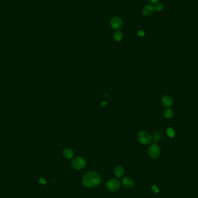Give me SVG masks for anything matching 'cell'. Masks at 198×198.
Listing matches in <instances>:
<instances>
[{"label":"cell","instance_id":"8","mask_svg":"<svg viewBox=\"0 0 198 198\" xmlns=\"http://www.w3.org/2000/svg\"><path fill=\"white\" fill-rule=\"evenodd\" d=\"M173 100L171 97L165 95L162 97V105L166 108H170L173 105Z\"/></svg>","mask_w":198,"mask_h":198},{"label":"cell","instance_id":"6","mask_svg":"<svg viewBox=\"0 0 198 198\" xmlns=\"http://www.w3.org/2000/svg\"><path fill=\"white\" fill-rule=\"evenodd\" d=\"M111 26L114 29H120L122 26V19L118 16H114L110 20Z\"/></svg>","mask_w":198,"mask_h":198},{"label":"cell","instance_id":"14","mask_svg":"<svg viewBox=\"0 0 198 198\" xmlns=\"http://www.w3.org/2000/svg\"><path fill=\"white\" fill-rule=\"evenodd\" d=\"M173 111L170 108H167L163 112V115L166 119H170L173 117Z\"/></svg>","mask_w":198,"mask_h":198},{"label":"cell","instance_id":"18","mask_svg":"<svg viewBox=\"0 0 198 198\" xmlns=\"http://www.w3.org/2000/svg\"><path fill=\"white\" fill-rule=\"evenodd\" d=\"M138 36H140V37H143V36H144V32L143 31H140L138 32Z\"/></svg>","mask_w":198,"mask_h":198},{"label":"cell","instance_id":"12","mask_svg":"<svg viewBox=\"0 0 198 198\" xmlns=\"http://www.w3.org/2000/svg\"><path fill=\"white\" fill-rule=\"evenodd\" d=\"M123 38V34L122 31H116L113 35V38L115 41L116 42H120L121 41Z\"/></svg>","mask_w":198,"mask_h":198},{"label":"cell","instance_id":"4","mask_svg":"<svg viewBox=\"0 0 198 198\" xmlns=\"http://www.w3.org/2000/svg\"><path fill=\"white\" fill-rule=\"evenodd\" d=\"M71 166L75 170H80L86 166V161L84 158L78 156L74 158L72 161Z\"/></svg>","mask_w":198,"mask_h":198},{"label":"cell","instance_id":"16","mask_svg":"<svg viewBox=\"0 0 198 198\" xmlns=\"http://www.w3.org/2000/svg\"><path fill=\"white\" fill-rule=\"evenodd\" d=\"M163 5L161 3H158L155 5L154 9L157 11H161L163 9Z\"/></svg>","mask_w":198,"mask_h":198},{"label":"cell","instance_id":"7","mask_svg":"<svg viewBox=\"0 0 198 198\" xmlns=\"http://www.w3.org/2000/svg\"><path fill=\"white\" fill-rule=\"evenodd\" d=\"M122 184L124 187L127 189H130V188H133L135 185V183L133 179L129 177H125L123 178Z\"/></svg>","mask_w":198,"mask_h":198},{"label":"cell","instance_id":"5","mask_svg":"<svg viewBox=\"0 0 198 198\" xmlns=\"http://www.w3.org/2000/svg\"><path fill=\"white\" fill-rule=\"evenodd\" d=\"M148 153L149 156L153 159L157 158L161 153V150L156 144H153L150 146L148 150Z\"/></svg>","mask_w":198,"mask_h":198},{"label":"cell","instance_id":"10","mask_svg":"<svg viewBox=\"0 0 198 198\" xmlns=\"http://www.w3.org/2000/svg\"><path fill=\"white\" fill-rule=\"evenodd\" d=\"M63 155L67 159H71L74 157V153L71 149L67 148L63 151Z\"/></svg>","mask_w":198,"mask_h":198},{"label":"cell","instance_id":"20","mask_svg":"<svg viewBox=\"0 0 198 198\" xmlns=\"http://www.w3.org/2000/svg\"><path fill=\"white\" fill-rule=\"evenodd\" d=\"M107 102H106V101H104V102H102V104H101V107H104L106 105H107Z\"/></svg>","mask_w":198,"mask_h":198},{"label":"cell","instance_id":"17","mask_svg":"<svg viewBox=\"0 0 198 198\" xmlns=\"http://www.w3.org/2000/svg\"><path fill=\"white\" fill-rule=\"evenodd\" d=\"M151 191H152L153 192L155 193V194H156V193L159 192V191L158 187L156 186H155V185L153 186V187L151 188Z\"/></svg>","mask_w":198,"mask_h":198},{"label":"cell","instance_id":"13","mask_svg":"<svg viewBox=\"0 0 198 198\" xmlns=\"http://www.w3.org/2000/svg\"><path fill=\"white\" fill-rule=\"evenodd\" d=\"M152 138H153V141L154 144H156L161 140L162 138V135L160 132H156L153 133V135Z\"/></svg>","mask_w":198,"mask_h":198},{"label":"cell","instance_id":"3","mask_svg":"<svg viewBox=\"0 0 198 198\" xmlns=\"http://www.w3.org/2000/svg\"><path fill=\"white\" fill-rule=\"evenodd\" d=\"M121 186V184L120 181L115 179L112 178L109 179L106 183V187L107 189L109 191L115 192L118 191Z\"/></svg>","mask_w":198,"mask_h":198},{"label":"cell","instance_id":"21","mask_svg":"<svg viewBox=\"0 0 198 198\" xmlns=\"http://www.w3.org/2000/svg\"><path fill=\"white\" fill-rule=\"evenodd\" d=\"M151 4H155V3H156L157 2H158V0H148Z\"/></svg>","mask_w":198,"mask_h":198},{"label":"cell","instance_id":"11","mask_svg":"<svg viewBox=\"0 0 198 198\" xmlns=\"http://www.w3.org/2000/svg\"><path fill=\"white\" fill-rule=\"evenodd\" d=\"M124 173V168L122 166H117L114 169V174L116 177H121Z\"/></svg>","mask_w":198,"mask_h":198},{"label":"cell","instance_id":"15","mask_svg":"<svg viewBox=\"0 0 198 198\" xmlns=\"http://www.w3.org/2000/svg\"><path fill=\"white\" fill-rule=\"evenodd\" d=\"M166 133L168 136L170 138H173L175 136V131L171 127H168L166 130Z\"/></svg>","mask_w":198,"mask_h":198},{"label":"cell","instance_id":"1","mask_svg":"<svg viewBox=\"0 0 198 198\" xmlns=\"http://www.w3.org/2000/svg\"><path fill=\"white\" fill-rule=\"evenodd\" d=\"M101 182L99 174L94 171H87L82 178V184L86 188H92L97 186Z\"/></svg>","mask_w":198,"mask_h":198},{"label":"cell","instance_id":"9","mask_svg":"<svg viewBox=\"0 0 198 198\" xmlns=\"http://www.w3.org/2000/svg\"><path fill=\"white\" fill-rule=\"evenodd\" d=\"M154 11V7L151 5H147L143 9V14L144 15H150Z\"/></svg>","mask_w":198,"mask_h":198},{"label":"cell","instance_id":"2","mask_svg":"<svg viewBox=\"0 0 198 198\" xmlns=\"http://www.w3.org/2000/svg\"><path fill=\"white\" fill-rule=\"evenodd\" d=\"M137 138L138 141L143 145H148L153 141V138L150 134L144 130L140 131L137 133Z\"/></svg>","mask_w":198,"mask_h":198},{"label":"cell","instance_id":"19","mask_svg":"<svg viewBox=\"0 0 198 198\" xmlns=\"http://www.w3.org/2000/svg\"><path fill=\"white\" fill-rule=\"evenodd\" d=\"M40 183L42 184H45L46 183V181L45 179H40Z\"/></svg>","mask_w":198,"mask_h":198}]
</instances>
